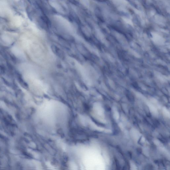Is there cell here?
<instances>
[{
	"label": "cell",
	"instance_id": "cell-1",
	"mask_svg": "<svg viewBox=\"0 0 170 170\" xmlns=\"http://www.w3.org/2000/svg\"><path fill=\"white\" fill-rule=\"evenodd\" d=\"M52 49L54 52L57 56L60 57H61V58H63L64 57V54L63 53V51L59 48L55 46L52 47Z\"/></svg>",
	"mask_w": 170,
	"mask_h": 170
}]
</instances>
